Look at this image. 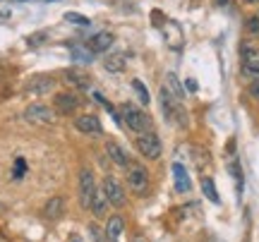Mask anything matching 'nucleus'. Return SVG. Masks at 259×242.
Segmentation results:
<instances>
[{
    "label": "nucleus",
    "instance_id": "nucleus-1",
    "mask_svg": "<svg viewBox=\"0 0 259 242\" xmlns=\"http://www.w3.org/2000/svg\"><path fill=\"white\" fill-rule=\"evenodd\" d=\"M120 118H122V122L127 125V130L135 132V134H142V132L151 130L149 115L144 111H139L137 106H132V103H122L120 106Z\"/></svg>",
    "mask_w": 259,
    "mask_h": 242
},
{
    "label": "nucleus",
    "instance_id": "nucleus-2",
    "mask_svg": "<svg viewBox=\"0 0 259 242\" xmlns=\"http://www.w3.org/2000/svg\"><path fill=\"white\" fill-rule=\"evenodd\" d=\"M161 108H163V115H166L168 122H176L180 127L187 125V115H185V111H183V106H180L178 99L170 96V91H168L166 86L161 89Z\"/></svg>",
    "mask_w": 259,
    "mask_h": 242
},
{
    "label": "nucleus",
    "instance_id": "nucleus-3",
    "mask_svg": "<svg viewBox=\"0 0 259 242\" xmlns=\"http://www.w3.org/2000/svg\"><path fill=\"white\" fill-rule=\"evenodd\" d=\"M99 192V187H96V177H94V170L92 168L84 166L79 170V204L82 209H92V202H94V195Z\"/></svg>",
    "mask_w": 259,
    "mask_h": 242
},
{
    "label": "nucleus",
    "instance_id": "nucleus-4",
    "mask_svg": "<svg viewBox=\"0 0 259 242\" xmlns=\"http://www.w3.org/2000/svg\"><path fill=\"white\" fill-rule=\"evenodd\" d=\"M127 187L137 197H144L149 192V173L144 166L139 163H130L127 166Z\"/></svg>",
    "mask_w": 259,
    "mask_h": 242
},
{
    "label": "nucleus",
    "instance_id": "nucleus-5",
    "mask_svg": "<svg viewBox=\"0 0 259 242\" xmlns=\"http://www.w3.org/2000/svg\"><path fill=\"white\" fill-rule=\"evenodd\" d=\"M137 149H139V154L144 156V159H149V161H156L158 156H161V139L156 137V132H151V130H147V132H142V134H137Z\"/></svg>",
    "mask_w": 259,
    "mask_h": 242
},
{
    "label": "nucleus",
    "instance_id": "nucleus-6",
    "mask_svg": "<svg viewBox=\"0 0 259 242\" xmlns=\"http://www.w3.org/2000/svg\"><path fill=\"white\" fill-rule=\"evenodd\" d=\"M24 118L31 125H56V111L48 108V106H41V103H34L24 111Z\"/></svg>",
    "mask_w": 259,
    "mask_h": 242
},
{
    "label": "nucleus",
    "instance_id": "nucleus-7",
    "mask_svg": "<svg viewBox=\"0 0 259 242\" xmlns=\"http://www.w3.org/2000/svg\"><path fill=\"white\" fill-rule=\"evenodd\" d=\"M53 106H56L58 113H63V115H70L72 111H77L79 106H82V99H79V93L74 91H60L53 96Z\"/></svg>",
    "mask_w": 259,
    "mask_h": 242
},
{
    "label": "nucleus",
    "instance_id": "nucleus-8",
    "mask_svg": "<svg viewBox=\"0 0 259 242\" xmlns=\"http://www.w3.org/2000/svg\"><path fill=\"white\" fill-rule=\"evenodd\" d=\"M101 192L106 195L108 204H113V206H125V189L120 187V182H118L115 177H111V175L103 177Z\"/></svg>",
    "mask_w": 259,
    "mask_h": 242
},
{
    "label": "nucleus",
    "instance_id": "nucleus-9",
    "mask_svg": "<svg viewBox=\"0 0 259 242\" xmlns=\"http://www.w3.org/2000/svg\"><path fill=\"white\" fill-rule=\"evenodd\" d=\"M56 89V79L51 75H34L27 82V91L34 93V96H44V93H51Z\"/></svg>",
    "mask_w": 259,
    "mask_h": 242
},
{
    "label": "nucleus",
    "instance_id": "nucleus-10",
    "mask_svg": "<svg viewBox=\"0 0 259 242\" xmlns=\"http://www.w3.org/2000/svg\"><path fill=\"white\" fill-rule=\"evenodd\" d=\"M242 72L252 79H259V51L242 46Z\"/></svg>",
    "mask_w": 259,
    "mask_h": 242
},
{
    "label": "nucleus",
    "instance_id": "nucleus-11",
    "mask_svg": "<svg viewBox=\"0 0 259 242\" xmlns=\"http://www.w3.org/2000/svg\"><path fill=\"white\" fill-rule=\"evenodd\" d=\"M74 127L82 132V134H92V137H101L103 134V127H101V120L96 115H82L74 120Z\"/></svg>",
    "mask_w": 259,
    "mask_h": 242
},
{
    "label": "nucleus",
    "instance_id": "nucleus-12",
    "mask_svg": "<svg viewBox=\"0 0 259 242\" xmlns=\"http://www.w3.org/2000/svg\"><path fill=\"white\" fill-rule=\"evenodd\" d=\"M113 41H115V36H113L111 31H99V34H94L92 38H89V51L92 53H106L108 48L113 46Z\"/></svg>",
    "mask_w": 259,
    "mask_h": 242
},
{
    "label": "nucleus",
    "instance_id": "nucleus-13",
    "mask_svg": "<svg viewBox=\"0 0 259 242\" xmlns=\"http://www.w3.org/2000/svg\"><path fill=\"white\" fill-rule=\"evenodd\" d=\"M63 79L67 86H72L74 91H82V89H89V77L79 72V70H65Z\"/></svg>",
    "mask_w": 259,
    "mask_h": 242
},
{
    "label": "nucleus",
    "instance_id": "nucleus-14",
    "mask_svg": "<svg viewBox=\"0 0 259 242\" xmlns=\"http://www.w3.org/2000/svg\"><path fill=\"white\" fill-rule=\"evenodd\" d=\"M122 230H125V221L122 216H111L106 221V242H118L120 240Z\"/></svg>",
    "mask_w": 259,
    "mask_h": 242
},
{
    "label": "nucleus",
    "instance_id": "nucleus-15",
    "mask_svg": "<svg viewBox=\"0 0 259 242\" xmlns=\"http://www.w3.org/2000/svg\"><path fill=\"white\" fill-rule=\"evenodd\" d=\"M106 156H108L118 168L130 166V159H127V154H125V149H122L120 144H115V141H108V144H106Z\"/></svg>",
    "mask_w": 259,
    "mask_h": 242
},
{
    "label": "nucleus",
    "instance_id": "nucleus-16",
    "mask_svg": "<svg viewBox=\"0 0 259 242\" xmlns=\"http://www.w3.org/2000/svg\"><path fill=\"white\" fill-rule=\"evenodd\" d=\"M166 41H168V46L176 48V51H180V48H183L180 24H178V22H173V19H168V22H166Z\"/></svg>",
    "mask_w": 259,
    "mask_h": 242
},
{
    "label": "nucleus",
    "instance_id": "nucleus-17",
    "mask_svg": "<svg viewBox=\"0 0 259 242\" xmlns=\"http://www.w3.org/2000/svg\"><path fill=\"white\" fill-rule=\"evenodd\" d=\"M65 211V199L63 197H53V199H48L46 206H44V216H46L48 221H58Z\"/></svg>",
    "mask_w": 259,
    "mask_h": 242
},
{
    "label": "nucleus",
    "instance_id": "nucleus-18",
    "mask_svg": "<svg viewBox=\"0 0 259 242\" xmlns=\"http://www.w3.org/2000/svg\"><path fill=\"white\" fill-rule=\"evenodd\" d=\"M173 180H176V189L178 192H190V187H192V182H190V175H187L185 166H180V163H173Z\"/></svg>",
    "mask_w": 259,
    "mask_h": 242
},
{
    "label": "nucleus",
    "instance_id": "nucleus-19",
    "mask_svg": "<svg viewBox=\"0 0 259 242\" xmlns=\"http://www.w3.org/2000/svg\"><path fill=\"white\" fill-rule=\"evenodd\" d=\"M103 67H106L108 72H113V75H120L122 70H125V56L113 53V56H108L106 60H103Z\"/></svg>",
    "mask_w": 259,
    "mask_h": 242
},
{
    "label": "nucleus",
    "instance_id": "nucleus-20",
    "mask_svg": "<svg viewBox=\"0 0 259 242\" xmlns=\"http://www.w3.org/2000/svg\"><path fill=\"white\" fill-rule=\"evenodd\" d=\"M166 89L170 91V96H173V99H178V101H183V99H185L183 84L178 82V77L173 75V72H168V75H166Z\"/></svg>",
    "mask_w": 259,
    "mask_h": 242
},
{
    "label": "nucleus",
    "instance_id": "nucleus-21",
    "mask_svg": "<svg viewBox=\"0 0 259 242\" xmlns=\"http://www.w3.org/2000/svg\"><path fill=\"white\" fill-rule=\"evenodd\" d=\"M202 192H204V197H206L209 202H213V204H219V202H221V197H219V192H216V185H213L211 177H202Z\"/></svg>",
    "mask_w": 259,
    "mask_h": 242
},
{
    "label": "nucleus",
    "instance_id": "nucleus-22",
    "mask_svg": "<svg viewBox=\"0 0 259 242\" xmlns=\"http://www.w3.org/2000/svg\"><path fill=\"white\" fill-rule=\"evenodd\" d=\"M106 206H108V199H106V195L99 189V192L94 195V202H92V209H89V211H92L94 216H103L106 214Z\"/></svg>",
    "mask_w": 259,
    "mask_h": 242
},
{
    "label": "nucleus",
    "instance_id": "nucleus-23",
    "mask_svg": "<svg viewBox=\"0 0 259 242\" xmlns=\"http://www.w3.org/2000/svg\"><path fill=\"white\" fill-rule=\"evenodd\" d=\"M132 89L137 91V99L142 106H149V91H147V86L142 84V79H132Z\"/></svg>",
    "mask_w": 259,
    "mask_h": 242
},
{
    "label": "nucleus",
    "instance_id": "nucleus-24",
    "mask_svg": "<svg viewBox=\"0 0 259 242\" xmlns=\"http://www.w3.org/2000/svg\"><path fill=\"white\" fill-rule=\"evenodd\" d=\"M65 19H67L70 24H77V27H89V19L82 17V15H77V12H67Z\"/></svg>",
    "mask_w": 259,
    "mask_h": 242
},
{
    "label": "nucleus",
    "instance_id": "nucleus-25",
    "mask_svg": "<svg viewBox=\"0 0 259 242\" xmlns=\"http://www.w3.org/2000/svg\"><path fill=\"white\" fill-rule=\"evenodd\" d=\"M247 31L254 34V36H259V12H254V15L247 19Z\"/></svg>",
    "mask_w": 259,
    "mask_h": 242
},
{
    "label": "nucleus",
    "instance_id": "nucleus-26",
    "mask_svg": "<svg viewBox=\"0 0 259 242\" xmlns=\"http://www.w3.org/2000/svg\"><path fill=\"white\" fill-rule=\"evenodd\" d=\"M247 91H250L252 99H257L259 101V79H252V84H250V89H247Z\"/></svg>",
    "mask_w": 259,
    "mask_h": 242
},
{
    "label": "nucleus",
    "instance_id": "nucleus-27",
    "mask_svg": "<svg viewBox=\"0 0 259 242\" xmlns=\"http://www.w3.org/2000/svg\"><path fill=\"white\" fill-rule=\"evenodd\" d=\"M185 86H187V89H190V91H197V82H194V79H187V82H185Z\"/></svg>",
    "mask_w": 259,
    "mask_h": 242
},
{
    "label": "nucleus",
    "instance_id": "nucleus-28",
    "mask_svg": "<svg viewBox=\"0 0 259 242\" xmlns=\"http://www.w3.org/2000/svg\"><path fill=\"white\" fill-rule=\"evenodd\" d=\"M0 242H8V237H5V235H0Z\"/></svg>",
    "mask_w": 259,
    "mask_h": 242
},
{
    "label": "nucleus",
    "instance_id": "nucleus-29",
    "mask_svg": "<svg viewBox=\"0 0 259 242\" xmlns=\"http://www.w3.org/2000/svg\"><path fill=\"white\" fill-rule=\"evenodd\" d=\"M245 3H259V0H245Z\"/></svg>",
    "mask_w": 259,
    "mask_h": 242
},
{
    "label": "nucleus",
    "instance_id": "nucleus-30",
    "mask_svg": "<svg viewBox=\"0 0 259 242\" xmlns=\"http://www.w3.org/2000/svg\"><path fill=\"white\" fill-rule=\"evenodd\" d=\"M135 242H144V240H142V237H137V240H135Z\"/></svg>",
    "mask_w": 259,
    "mask_h": 242
}]
</instances>
